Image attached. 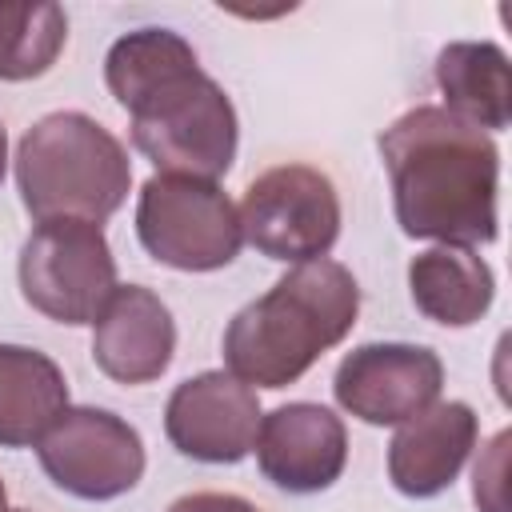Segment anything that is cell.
<instances>
[{"label":"cell","mask_w":512,"mask_h":512,"mask_svg":"<svg viewBox=\"0 0 512 512\" xmlns=\"http://www.w3.org/2000/svg\"><path fill=\"white\" fill-rule=\"evenodd\" d=\"M116 288V260L100 224L44 220L20 248V292L56 324H92Z\"/></svg>","instance_id":"obj_6"},{"label":"cell","mask_w":512,"mask_h":512,"mask_svg":"<svg viewBox=\"0 0 512 512\" xmlns=\"http://www.w3.org/2000/svg\"><path fill=\"white\" fill-rule=\"evenodd\" d=\"M260 428V400L228 372H200L184 380L164 408V432L176 452L204 464H236L252 452Z\"/></svg>","instance_id":"obj_10"},{"label":"cell","mask_w":512,"mask_h":512,"mask_svg":"<svg viewBox=\"0 0 512 512\" xmlns=\"http://www.w3.org/2000/svg\"><path fill=\"white\" fill-rule=\"evenodd\" d=\"M104 80L160 176L216 180L236 160V108L184 36L140 28L108 48Z\"/></svg>","instance_id":"obj_1"},{"label":"cell","mask_w":512,"mask_h":512,"mask_svg":"<svg viewBox=\"0 0 512 512\" xmlns=\"http://www.w3.org/2000/svg\"><path fill=\"white\" fill-rule=\"evenodd\" d=\"M356 312L360 288L352 272L328 256L304 260L232 316L224 332L228 376L248 388H284L352 332Z\"/></svg>","instance_id":"obj_3"},{"label":"cell","mask_w":512,"mask_h":512,"mask_svg":"<svg viewBox=\"0 0 512 512\" xmlns=\"http://www.w3.org/2000/svg\"><path fill=\"white\" fill-rule=\"evenodd\" d=\"M436 84L444 92V112L472 128L500 132L512 120V68L508 56L488 40L448 44L436 60Z\"/></svg>","instance_id":"obj_15"},{"label":"cell","mask_w":512,"mask_h":512,"mask_svg":"<svg viewBox=\"0 0 512 512\" xmlns=\"http://www.w3.org/2000/svg\"><path fill=\"white\" fill-rule=\"evenodd\" d=\"M68 44L60 4H0V80L44 76Z\"/></svg>","instance_id":"obj_17"},{"label":"cell","mask_w":512,"mask_h":512,"mask_svg":"<svg viewBox=\"0 0 512 512\" xmlns=\"http://www.w3.org/2000/svg\"><path fill=\"white\" fill-rule=\"evenodd\" d=\"M236 212L244 240L268 260H320L340 236V196L332 180L308 164L260 172Z\"/></svg>","instance_id":"obj_7"},{"label":"cell","mask_w":512,"mask_h":512,"mask_svg":"<svg viewBox=\"0 0 512 512\" xmlns=\"http://www.w3.org/2000/svg\"><path fill=\"white\" fill-rule=\"evenodd\" d=\"M92 324V360L116 384H148L172 364L176 324L152 288L120 284Z\"/></svg>","instance_id":"obj_12"},{"label":"cell","mask_w":512,"mask_h":512,"mask_svg":"<svg viewBox=\"0 0 512 512\" xmlns=\"http://www.w3.org/2000/svg\"><path fill=\"white\" fill-rule=\"evenodd\" d=\"M40 468L80 500H112L140 484V432L104 408H64L36 440Z\"/></svg>","instance_id":"obj_8"},{"label":"cell","mask_w":512,"mask_h":512,"mask_svg":"<svg viewBox=\"0 0 512 512\" xmlns=\"http://www.w3.org/2000/svg\"><path fill=\"white\" fill-rule=\"evenodd\" d=\"M408 292L428 320L444 328H468L488 312L496 280L472 248L436 244L408 264Z\"/></svg>","instance_id":"obj_14"},{"label":"cell","mask_w":512,"mask_h":512,"mask_svg":"<svg viewBox=\"0 0 512 512\" xmlns=\"http://www.w3.org/2000/svg\"><path fill=\"white\" fill-rule=\"evenodd\" d=\"M380 156L408 236L460 248L496 240L500 152L488 132L444 108H412L380 136Z\"/></svg>","instance_id":"obj_2"},{"label":"cell","mask_w":512,"mask_h":512,"mask_svg":"<svg viewBox=\"0 0 512 512\" xmlns=\"http://www.w3.org/2000/svg\"><path fill=\"white\" fill-rule=\"evenodd\" d=\"M68 408V380L36 348L0 344V444L24 448Z\"/></svg>","instance_id":"obj_16"},{"label":"cell","mask_w":512,"mask_h":512,"mask_svg":"<svg viewBox=\"0 0 512 512\" xmlns=\"http://www.w3.org/2000/svg\"><path fill=\"white\" fill-rule=\"evenodd\" d=\"M0 512H8V496H4V484H0Z\"/></svg>","instance_id":"obj_21"},{"label":"cell","mask_w":512,"mask_h":512,"mask_svg":"<svg viewBox=\"0 0 512 512\" xmlns=\"http://www.w3.org/2000/svg\"><path fill=\"white\" fill-rule=\"evenodd\" d=\"M476 444V412L464 400H440L400 424L388 444V476L404 496H436L464 468Z\"/></svg>","instance_id":"obj_13"},{"label":"cell","mask_w":512,"mask_h":512,"mask_svg":"<svg viewBox=\"0 0 512 512\" xmlns=\"http://www.w3.org/2000/svg\"><path fill=\"white\" fill-rule=\"evenodd\" d=\"M16 184L28 216L44 220H108L132 184L124 144L84 112H52L36 120L16 148Z\"/></svg>","instance_id":"obj_4"},{"label":"cell","mask_w":512,"mask_h":512,"mask_svg":"<svg viewBox=\"0 0 512 512\" xmlns=\"http://www.w3.org/2000/svg\"><path fill=\"white\" fill-rule=\"evenodd\" d=\"M260 472L288 492H320L340 480L348 460V432L324 404H284L260 416L256 428Z\"/></svg>","instance_id":"obj_11"},{"label":"cell","mask_w":512,"mask_h":512,"mask_svg":"<svg viewBox=\"0 0 512 512\" xmlns=\"http://www.w3.org/2000/svg\"><path fill=\"white\" fill-rule=\"evenodd\" d=\"M168 512H260V508L232 492H192V496H180Z\"/></svg>","instance_id":"obj_19"},{"label":"cell","mask_w":512,"mask_h":512,"mask_svg":"<svg viewBox=\"0 0 512 512\" xmlns=\"http://www.w3.org/2000/svg\"><path fill=\"white\" fill-rule=\"evenodd\" d=\"M444 364L420 344H364L336 368L332 392L344 412L364 424H404L436 404Z\"/></svg>","instance_id":"obj_9"},{"label":"cell","mask_w":512,"mask_h":512,"mask_svg":"<svg viewBox=\"0 0 512 512\" xmlns=\"http://www.w3.org/2000/svg\"><path fill=\"white\" fill-rule=\"evenodd\" d=\"M508 432H496V440L488 444V452L476 460L472 472V496L480 504V512H508Z\"/></svg>","instance_id":"obj_18"},{"label":"cell","mask_w":512,"mask_h":512,"mask_svg":"<svg viewBox=\"0 0 512 512\" xmlns=\"http://www.w3.org/2000/svg\"><path fill=\"white\" fill-rule=\"evenodd\" d=\"M4 164H8V140H4V128H0V180H4Z\"/></svg>","instance_id":"obj_20"},{"label":"cell","mask_w":512,"mask_h":512,"mask_svg":"<svg viewBox=\"0 0 512 512\" xmlns=\"http://www.w3.org/2000/svg\"><path fill=\"white\" fill-rule=\"evenodd\" d=\"M136 232L152 260L180 272L224 268L244 244L236 204L216 180L192 176H152L140 188Z\"/></svg>","instance_id":"obj_5"}]
</instances>
